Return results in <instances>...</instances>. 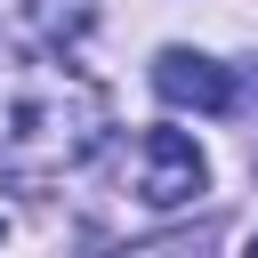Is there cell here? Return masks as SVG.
Returning a JSON list of instances; mask_svg holds the SVG:
<instances>
[{
    "label": "cell",
    "mask_w": 258,
    "mask_h": 258,
    "mask_svg": "<svg viewBox=\"0 0 258 258\" xmlns=\"http://www.w3.org/2000/svg\"><path fill=\"white\" fill-rule=\"evenodd\" d=\"M113 129V105L64 56H8L0 64V177L48 185L81 169Z\"/></svg>",
    "instance_id": "cell-1"
},
{
    "label": "cell",
    "mask_w": 258,
    "mask_h": 258,
    "mask_svg": "<svg viewBox=\"0 0 258 258\" xmlns=\"http://www.w3.org/2000/svg\"><path fill=\"white\" fill-rule=\"evenodd\" d=\"M194 194H210V161L185 129H145L137 137V202L145 210H185Z\"/></svg>",
    "instance_id": "cell-2"
},
{
    "label": "cell",
    "mask_w": 258,
    "mask_h": 258,
    "mask_svg": "<svg viewBox=\"0 0 258 258\" xmlns=\"http://www.w3.org/2000/svg\"><path fill=\"white\" fill-rule=\"evenodd\" d=\"M153 89H161V105H185V113H234V73L202 48H161Z\"/></svg>",
    "instance_id": "cell-3"
},
{
    "label": "cell",
    "mask_w": 258,
    "mask_h": 258,
    "mask_svg": "<svg viewBox=\"0 0 258 258\" xmlns=\"http://www.w3.org/2000/svg\"><path fill=\"white\" fill-rule=\"evenodd\" d=\"M250 258H258V234H250Z\"/></svg>",
    "instance_id": "cell-4"
},
{
    "label": "cell",
    "mask_w": 258,
    "mask_h": 258,
    "mask_svg": "<svg viewBox=\"0 0 258 258\" xmlns=\"http://www.w3.org/2000/svg\"><path fill=\"white\" fill-rule=\"evenodd\" d=\"M0 242H8V218H0Z\"/></svg>",
    "instance_id": "cell-5"
}]
</instances>
